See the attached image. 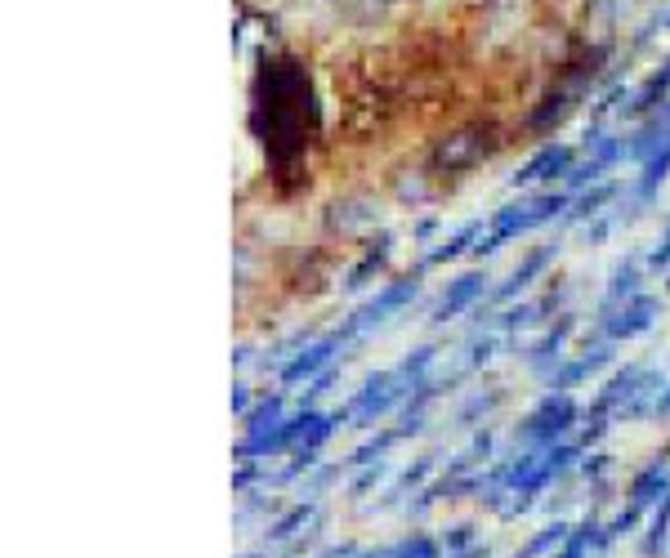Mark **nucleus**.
<instances>
[{
	"instance_id": "obj_6",
	"label": "nucleus",
	"mask_w": 670,
	"mask_h": 558,
	"mask_svg": "<svg viewBox=\"0 0 670 558\" xmlns=\"http://www.w3.org/2000/svg\"><path fill=\"white\" fill-rule=\"evenodd\" d=\"M394 558H438V545L429 541V536H411V541H402Z\"/></svg>"
},
{
	"instance_id": "obj_2",
	"label": "nucleus",
	"mask_w": 670,
	"mask_h": 558,
	"mask_svg": "<svg viewBox=\"0 0 670 558\" xmlns=\"http://www.w3.org/2000/svg\"><path fill=\"white\" fill-rule=\"evenodd\" d=\"M662 487H666V465H653L648 474L635 478V492H630V496H635V505L644 509L653 496H662Z\"/></svg>"
},
{
	"instance_id": "obj_1",
	"label": "nucleus",
	"mask_w": 670,
	"mask_h": 558,
	"mask_svg": "<svg viewBox=\"0 0 670 558\" xmlns=\"http://www.w3.org/2000/svg\"><path fill=\"white\" fill-rule=\"evenodd\" d=\"M599 532H603V527L581 523L577 532H572L568 541H563V554H559V558H586L590 550H599Z\"/></svg>"
},
{
	"instance_id": "obj_10",
	"label": "nucleus",
	"mask_w": 670,
	"mask_h": 558,
	"mask_svg": "<svg viewBox=\"0 0 670 558\" xmlns=\"http://www.w3.org/2000/svg\"><path fill=\"white\" fill-rule=\"evenodd\" d=\"M461 558H487V545H474V550L461 554Z\"/></svg>"
},
{
	"instance_id": "obj_5",
	"label": "nucleus",
	"mask_w": 670,
	"mask_h": 558,
	"mask_svg": "<svg viewBox=\"0 0 670 558\" xmlns=\"http://www.w3.org/2000/svg\"><path fill=\"white\" fill-rule=\"evenodd\" d=\"M563 541H568V527H563V523H554V527H545L541 536H532V541H528V550H523L519 558H541L545 550H550V545H563Z\"/></svg>"
},
{
	"instance_id": "obj_3",
	"label": "nucleus",
	"mask_w": 670,
	"mask_h": 558,
	"mask_svg": "<svg viewBox=\"0 0 670 558\" xmlns=\"http://www.w3.org/2000/svg\"><path fill=\"white\" fill-rule=\"evenodd\" d=\"M666 536H670V492H666V505L653 514V532H648V541H644V554H648V558L662 554Z\"/></svg>"
},
{
	"instance_id": "obj_9",
	"label": "nucleus",
	"mask_w": 670,
	"mask_h": 558,
	"mask_svg": "<svg viewBox=\"0 0 670 558\" xmlns=\"http://www.w3.org/2000/svg\"><path fill=\"white\" fill-rule=\"evenodd\" d=\"M376 478H380V465H376V474H367V478H358V483H353V492H367V487H371V483H376Z\"/></svg>"
},
{
	"instance_id": "obj_8",
	"label": "nucleus",
	"mask_w": 670,
	"mask_h": 558,
	"mask_svg": "<svg viewBox=\"0 0 670 558\" xmlns=\"http://www.w3.org/2000/svg\"><path fill=\"white\" fill-rule=\"evenodd\" d=\"M353 554H358V545H335V550H327L322 558H353Z\"/></svg>"
},
{
	"instance_id": "obj_7",
	"label": "nucleus",
	"mask_w": 670,
	"mask_h": 558,
	"mask_svg": "<svg viewBox=\"0 0 670 558\" xmlns=\"http://www.w3.org/2000/svg\"><path fill=\"white\" fill-rule=\"evenodd\" d=\"M469 536H474V527H452V536H447V545H469Z\"/></svg>"
},
{
	"instance_id": "obj_4",
	"label": "nucleus",
	"mask_w": 670,
	"mask_h": 558,
	"mask_svg": "<svg viewBox=\"0 0 670 558\" xmlns=\"http://www.w3.org/2000/svg\"><path fill=\"white\" fill-rule=\"evenodd\" d=\"M309 514H313L309 505H295L291 514H286V518H277V523L268 527V541H286V536H295V527H304V523H309Z\"/></svg>"
},
{
	"instance_id": "obj_11",
	"label": "nucleus",
	"mask_w": 670,
	"mask_h": 558,
	"mask_svg": "<svg viewBox=\"0 0 670 558\" xmlns=\"http://www.w3.org/2000/svg\"><path fill=\"white\" fill-rule=\"evenodd\" d=\"M242 558H260V554H242Z\"/></svg>"
}]
</instances>
